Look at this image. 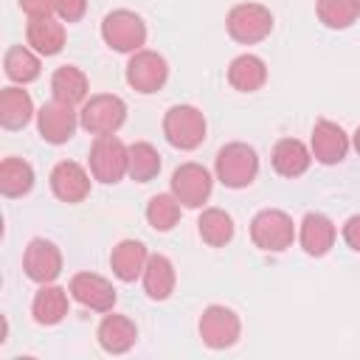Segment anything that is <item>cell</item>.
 <instances>
[{"instance_id": "obj_9", "label": "cell", "mask_w": 360, "mask_h": 360, "mask_svg": "<svg viewBox=\"0 0 360 360\" xmlns=\"http://www.w3.org/2000/svg\"><path fill=\"white\" fill-rule=\"evenodd\" d=\"M169 188L183 208H202V202H208L211 197L214 177L202 163H180L172 172Z\"/></svg>"}, {"instance_id": "obj_32", "label": "cell", "mask_w": 360, "mask_h": 360, "mask_svg": "<svg viewBox=\"0 0 360 360\" xmlns=\"http://www.w3.org/2000/svg\"><path fill=\"white\" fill-rule=\"evenodd\" d=\"M87 11V0H56V17L62 22H79Z\"/></svg>"}, {"instance_id": "obj_8", "label": "cell", "mask_w": 360, "mask_h": 360, "mask_svg": "<svg viewBox=\"0 0 360 360\" xmlns=\"http://www.w3.org/2000/svg\"><path fill=\"white\" fill-rule=\"evenodd\" d=\"M197 329H200L202 343H205L208 349H217V352H219V349H231V346L239 340V335H242V321H239V315H236L231 307H225V304H211V307L202 309Z\"/></svg>"}, {"instance_id": "obj_27", "label": "cell", "mask_w": 360, "mask_h": 360, "mask_svg": "<svg viewBox=\"0 0 360 360\" xmlns=\"http://www.w3.org/2000/svg\"><path fill=\"white\" fill-rule=\"evenodd\" d=\"M158 172H160V152L149 141L129 143V152H127V174L135 183H149V180L158 177Z\"/></svg>"}, {"instance_id": "obj_12", "label": "cell", "mask_w": 360, "mask_h": 360, "mask_svg": "<svg viewBox=\"0 0 360 360\" xmlns=\"http://www.w3.org/2000/svg\"><path fill=\"white\" fill-rule=\"evenodd\" d=\"M22 270L34 284H51L62 273V250L51 239H31L22 253Z\"/></svg>"}, {"instance_id": "obj_2", "label": "cell", "mask_w": 360, "mask_h": 360, "mask_svg": "<svg viewBox=\"0 0 360 360\" xmlns=\"http://www.w3.org/2000/svg\"><path fill=\"white\" fill-rule=\"evenodd\" d=\"M127 121V104L115 93H96L79 110V127L90 135H115Z\"/></svg>"}, {"instance_id": "obj_24", "label": "cell", "mask_w": 360, "mask_h": 360, "mask_svg": "<svg viewBox=\"0 0 360 360\" xmlns=\"http://www.w3.org/2000/svg\"><path fill=\"white\" fill-rule=\"evenodd\" d=\"M267 82V65L256 53H239L228 65V84L239 93H256Z\"/></svg>"}, {"instance_id": "obj_17", "label": "cell", "mask_w": 360, "mask_h": 360, "mask_svg": "<svg viewBox=\"0 0 360 360\" xmlns=\"http://www.w3.org/2000/svg\"><path fill=\"white\" fill-rule=\"evenodd\" d=\"M96 338H98V346H101L107 354H124V352H129V349L135 346V340H138V326H135L132 318L112 312V315H104V318H101V323H98V329H96Z\"/></svg>"}, {"instance_id": "obj_7", "label": "cell", "mask_w": 360, "mask_h": 360, "mask_svg": "<svg viewBox=\"0 0 360 360\" xmlns=\"http://www.w3.org/2000/svg\"><path fill=\"white\" fill-rule=\"evenodd\" d=\"M127 152L129 146L115 135H98L90 146V174L98 183H118L127 174Z\"/></svg>"}, {"instance_id": "obj_14", "label": "cell", "mask_w": 360, "mask_h": 360, "mask_svg": "<svg viewBox=\"0 0 360 360\" xmlns=\"http://www.w3.org/2000/svg\"><path fill=\"white\" fill-rule=\"evenodd\" d=\"M349 146H352V141H349V135L343 132L340 124L321 118V121L312 127L309 152H312V158H315L318 163H323V166H335V163H340V160L346 158Z\"/></svg>"}, {"instance_id": "obj_15", "label": "cell", "mask_w": 360, "mask_h": 360, "mask_svg": "<svg viewBox=\"0 0 360 360\" xmlns=\"http://www.w3.org/2000/svg\"><path fill=\"white\" fill-rule=\"evenodd\" d=\"M51 191L56 200L76 205L90 194V172L76 160H59L51 169Z\"/></svg>"}, {"instance_id": "obj_25", "label": "cell", "mask_w": 360, "mask_h": 360, "mask_svg": "<svg viewBox=\"0 0 360 360\" xmlns=\"http://www.w3.org/2000/svg\"><path fill=\"white\" fill-rule=\"evenodd\" d=\"M34 101L22 87H3L0 93V124L6 129H22L34 118Z\"/></svg>"}, {"instance_id": "obj_29", "label": "cell", "mask_w": 360, "mask_h": 360, "mask_svg": "<svg viewBox=\"0 0 360 360\" xmlns=\"http://www.w3.org/2000/svg\"><path fill=\"white\" fill-rule=\"evenodd\" d=\"M197 231H200V239L211 248H222L233 239V219L228 211L222 208H205L197 219Z\"/></svg>"}, {"instance_id": "obj_22", "label": "cell", "mask_w": 360, "mask_h": 360, "mask_svg": "<svg viewBox=\"0 0 360 360\" xmlns=\"http://www.w3.org/2000/svg\"><path fill=\"white\" fill-rule=\"evenodd\" d=\"M51 93H53L56 101L76 107V104H84V101H87L90 82H87V76H84L82 68H76V65H62V68H56L53 76H51Z\"/></svg>"}, {"instance_id": "obj_18", "label": "cell", "mask_w": 360, "mask_h": 360, "mask_svg": "<svg viewBox=\"0 0 360 360\" xmlns=\"http://www.w3.org/2000/svg\"><path fill=\"white\" fill-rule=\"evenodd\" d=\"M25 42L39 56H56L65 48V22L56 17H28Z\"/></svg>"}, {"instance_id": "obj_31", "label": "cell", "mask_w": 360, "mask_h": 360, "mask_svg": "<svg viewBox=\"0 0 360 360\" xmlns=\"http://www.w3.org/2000/svg\"><path fill=\"white\" fill-rule=\"evenodd\" d=\"M146 222L158 231V233H166L172 231L177 222H180V202L177 197L169 191V194H155L149 202H146Z\"/></svg>"}, {"instance_id": "obj_26", "label": "cell", "mask_w": 360, "mask_h": 360, "mask_svg": "<svg viewBox=\"0 0 360 360\" xmlns=\"http://www.w3.org/2000/svg\"><path fill=\"white\" fill-rule=\"evenodd\" d=\"M3 70L14 84H28L39 79V53L28 45H11L3 56Z\"/></svg>"}, {"instance_id": "obj_21", "label": "cell", "mask_w": 360, "mask_h": 360, "mask_svg": "<svg viewBox=\"0 0 360 360\" xmlns=\"http://www.w3.org/2000/svg\"><path fill=\"white\" fill-rule=\"evenodd\" d=\"M68 292L70 290H65V287H59V284H39V290H37V295H34V301H31V315H34V321L37 323H42V326H56L65 315H68V309H70V301H68Z\"/></svg>"}, {"instance_id": "obj_1", "label": "cell", "mask_w": 360, "mask_h": 360, "mask_svg": "<svg viewBox=\"0 0 360 360\" xmlns=\"http://www.w3.org/2000/svg\"><path fill=\"white\" fill-rule=\"evenodd\" d=\"M214 174L225 188H245L259 174V155L250 143H225L214 158Z\"/></svg>"}, {"instance_id": "obj_3", "label": "cell", "mask_w": 360, "mask_h": 360, "mask_svg": "<svg viewBox=\"0 0 360 360\" xmlns=\"http://www.w3.org/2000/svg\"><path fill=\"white\" fill-rule=\"evenodd\" d=\"M228 37L239 45H256L273 31V11L262 3H236L225 17Z\"/></svg>"}, {"instance_id": "obj_28", "label": "cell", "mask_w": 360, "mask_h": 360, "mask_svg": "<svg viewBox=\"0 0 360 360\" xmlns=\"http://www.w3.org/2000/svg\"><path fill=\"white\" fill-rule=\"evenodd\" d=\"M34 188V166L22 158H6L0 163V191L3 197H22Z\"/></svg>"}, {"instance_id": "obj_20", "label": "cell", "mask_w": 360, "mask_h": 360, "mask_svg": "<svg viewBox=\"0 0 360 360\" xmlns=\"http://www.w3.org/2000/svg\"><path fill=\"white\" fill-rule=\"evenodd\" d=\"M146 259H149V250L143 242L138 239H121L112 253H110V270L118 281H135L143 276V267H146Z\"/></svg>"}, {"instance_id": "obj_33", "label": "cell", "mask_w": 360, "mask_h": 360, "mask_svg": "<svg viewBox=\"0 0 360 360\" xmlns=\"http://www.w3.org/2000/svg\"><path fill=\"white\" fill-rule=\"evenodd\" d=\"M20 8L28 17H53L56 14V0H20Z\"/></svg>"}, {"instance_id": "obj_35", "label": "cell", "mask_w": 360, "mask_h": 360, "mask_svg": "<svg viewBox=\"0 0 360 360\" xmlns=\"http://www.w3.org/2000/svg\"><path fill=\"white\" fill-rule=\"evenodd\" d=\"M352 146H354V152L360 155V127L354 129V135H352Z\"/></svg>"}, {"instance_id": "obj_5", "label": "cell", "mask_w": 360, "mask_h": 360, "mask_svg": "<svg viewBox=\"0 0 360 360\" xmlns=\"http://www.w3.org/2000/svg\"><path fill=\"white\" fill-rule=\"evenodd\" d=\"M163 135L174 149L191 152L205 141V115L191 104H174L163 115Z\"/></svg>"}, {"instance_id": "obj_34", "label": "cell", "mask_w": 360, "mask_h": 360, "mask_svg": "<svg viewBox=\"0 0 360 360\" xmlns=\"http://www.w3.org/2000/svg\"><path fill=\"white\" fill-rule=\"evenodd\" d=\"M343 242H346L352 250L360 253V214H354V217H349V219L343 222Z\"/></svg>"}, {"instance_id": "obj_16", "label": "cell", "mask_w": 360, "mask_h": 360, "mask_svg": "<svg viewBox=\"0 0 360 360\" xmlns=\"http://www.w3.org/2000/svg\"><path fill=\"white\" fill-rule=\"evenodd\" d=\"M335 236H338V228L326 214L321 211L304 214L301 228H298V242L307 256H326L335 245Z\"/></svg>"}, {"instance_id": "obj_11", "label": "cell", "mask_w": 360, "mask_h": 360, "mask_svg": "<svg viewBox=\"0 0 360 360\" xmlns=\"http://www.w3.org/2000/svg\"><path fill=\"white\" fill-rule=\"evenodd\" d=\"M79 127V112L70 107V104H62L56 98H51L48 104H42L37 110V129H39V138L45 143H68L73 138Z\"/></svg>"}, {"instance_id": "obj_6", "label": "cell", "mask_w": 360, "mask_h": 360, "mask_svg": "<svg viewBox=\"0 0 360 360\" xmlns=\"http://www.w3.org/2000/svg\"><path fill=\"white\" fill-rule=\"evenodd\" d=\"M250 239L264 253H284L287 248H292L295 225L290 214L278 208H264L250 219Z\"/></svg>"}, {"instance_id": "obj_13", "label": "cell", "mask_w": 360, "mask_h": 360, "mask_svg": "<svg viewBox=\"0 0 360 360\" xmlns=\"http://www.w3.org/2000/svg\"><path fill=\"white\" fill-rule=\"evenodd\" d=\"M70 298H76L82 307L93 309V312H112L115 307V287L110 278L98 276V273H76L68 284Z\"/></svg>"}, {"instance_id": "obj_4", "label": "cell", "mask_w": 360, "mask_h": 360, "mask_svg": "<svg viewBox=\"0 0 360 360\" xmlns=\"http://www.w3.org/2000/svg\"><path fill=\"white\" fill-rule=\"evenodd\" d=\"M101 39L118 53H135L146 45V22L129 8H115L101 20Z\"/></svg>"}, {"instance_id": "obj_30", "label": "cell", "mask_w": 360, "mask_h": 360, "mask_svg": "<svg viewBox=\"0 0 360 360\" xmlns=\"http://www.w3.org/2000/svg\"><path fill=\"white\" fill-rule=\"evenodd\" d=\"M315 14L318 20L332 28V31H343L349 25L357 22L360 17V0H318L315 3Z\"/></svg>"}, {"instance_id": "obj_10", "label": "cell", "mask_w": 360, "mask_h": 360, "mask_svg": "<svg viewBox=\"0 0 360 360\" xmlns=\"http://www.w3.org/2000/svg\"><path fill=\"white\" fill-rule=\"evenodd\" d=\"M124 76H127V84L135 93L149 96V93H158L166 84V79H169V62L158 51L141 48V51L129 53V62H127Z\"/></svg>"}, {"instance_id": "obj_19", "label": "cell", "mask_w": 360, "mask_h": 360, "mask_svg": "<svg viewBox=\"0 0 360 360\" xmlns=\"http://www.w3.org/2000/svg\"><path fill=\"white\" fill-rule=\"evenodd\" d=\"M270 163H273V172L281 174V177H301L309 163H312V152L304 141L298 138H281L276 141L273 152H270Z\"/></svg>"}, {"instance_id": "obj_23", "label": "cell", "mask_w": 360, "mask_h": 360, "mask_svg": "<svg viewBox=\"0 0 360 360\" xmlns=\"http://www.w3.org/2000/svg\"><path fill=\"white\" fill-rule=\"evenodd\" d=\"M143 292L152 298V301H166L172 292H174V264L169 256L163 253H149L146 259V267H143Z\"/></svg>"}]
</instances>
